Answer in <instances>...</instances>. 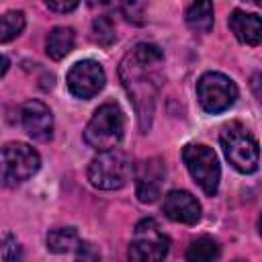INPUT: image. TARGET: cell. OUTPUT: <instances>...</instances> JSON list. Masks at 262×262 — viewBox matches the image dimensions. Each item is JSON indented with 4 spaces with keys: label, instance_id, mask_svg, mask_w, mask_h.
Returning <instances> with one entry per match:
<instances>
[{
    "label": "cell",
    "instance_id": "6da1fadb",
    "mask_svg": "<svg viewBox=\"0 0 262 262\" xmlns=\"http://www.w3.org/2000/svg\"><path fill=\"white\" fill-rule=\"evenodd\" d=\"M164 63V53L154 43H137L121 61L119 76L133 102V108L139 119L141 131H147L151 125L156 98L160 90V70Z\"/></svg>",
    "mask_w": 262,
    "mask_h": 262
},
{
    "label": "cell",
    "instance_id": "7a4b0ae2",
    "mask_svg": "<svg viewBox=\"0 0 262 262\" xmlns=\"http://www.w3.org/2000/svg\"><path fill=\"white\" fill-rule=\"evenodd\" d=\"M125 133V115L119 108V104L115 102H106L102 106H98L92 115V119L88 121L86 129H84V141L96 149V151H104V149H113L119 145V141L123 139Z\"/></svg>",
    "mask_w": 262,
    "mask_h": 262
},
{
    "label": "cell",
    "instance_id": "3957f363",
    "mask_svg": "<svg viewBox=\"0 0 262 262\" xmlns=\"http://www.w3.org/2000/svg\"><path fill=\"white\" fill-rule=\"evenodd\" d=\"M223 154L227 162L242 174H252L258 170L260 164V151L258 141L250 135V131L239 123H229L221 129L219 135Z\"/></svg>",
    "mask_w": 262,
    "mask_h": 262
},
{
    "label": "cell",
    "instance_id": "277c9868",
    "mask_svg": "<svg viewBox=\"0 0 262 262\" xmlns=\"http://www.w3.org/2000/svg\"><path fill=\"white\" fill-rule=\"evenodd\" d=\"M133 176L131 160L121 149H104L100 151L88 166V180L92 186L100 190H117L123 188Z\"/></svg>",
    "mask_w": 262,
    "mask_h": 262
},
{
    "label": "cell",
    "instance_id": "5b68a950",
    "mask_svg": "<svg viewBox=\"0 0 262 262\" xmlns=\"http://www.w3.org/2000/svg\"><path fill=\"white\" fill-rule=\"evenodd\" d=\"M182 160L186 164V170L190 172L192 180L201 186V190L209 196H213L219 188L221 168L217 154L203 143H188L182 149Z\"/></svg>",
    "mask_w": 262,
    "mask_h": 262
},
{
    "label": "cell",
    "instance_id": "8992f818",
    "mask_svg": "<svg viewBox=\"0 0 262 262\" xmlns=\"http://www.w3.org/2000/svg\"><path fill=\"white\" fill-rule=\"evenodd\" d=\"M170 250V237L162 231L156 219L147 217L141 219L135 229L129 244V258L135 262H158L168 256Z\"/></svg>",
    "mask_w": 262,
    "mask_h": 262
},
{
    "label": "cell",
    "instance_id": "52a82bcc",
    "mask_svg": "<svg viewBox=\"0 0 262 262\" xmlns=\"http://www.w3.org/2000/svg\"><path fill=\"white\" fill-rule=\"evenodd\" d=\"M41 158L27 143L10 141L0 149V176L6 184H20L37 174Z\"/></svg>",
    "mask_w": 262,
    "mask_h": 262
},
{
    "label": "cell",
    "instance_id": "ba28073f",
    "mask_svg": "<svg viewBox=\"0 0 262 262\" xmlns=\"http://www.w3.org/2000/svg\"><path fill=\"white\" fill-rule=\"evenodd\" d=\"M196 98L205 113L217 115L235 102L237 86L229 76L221 72H207L196 82Z\"/></svg>",
    "mask_w": 262,
    "mask_h": 262
},
{
    "label": "cell",
    "instance_id": "9c48e42d",
    "mask_svg": "<svg viewBox=\"0 0 262 262\" xmlns=\"http://www.w3.org/2000/svg\"><path fill=\"white\" fill-rule=\"evenodd\" d=\"M104 82L106 74L102 66L94 59L76 61L66 76V86L76 98H92L104 88Z\"/></svg>",
    "mask_w": 262,
    "mask_h": 262
},
{
    "label": "cell",
    "instance_id": "30bf717a",
    "mask_svg": "<svg viewBox=\"0 0 262 262\" xmlns=\"http://www.w3.org/2000/svg\"><path fill=\"white\" fill-rule=\"evenodd\" d=\"M166 178V166L160 158H151L139 164L135 172V194L141 203H154L160 196Z\"/></svg>",
    "mask_w": 262,
    "mask_h": 262
},
{
    "label": "cell",
    "instance_id": "8fae6325",
    "mask_svg": "<svg viewBox=\"0 0 262 262\" xmlns=\"http://www.w3.org/2000/svg\"><path fill=\"white\" fill-rule=\"evenodd\" d=\"M20 121L25 131L37 141H47L53 133V115L41 100H27L20 108Z\"/></svg>",
    "mask_w": 262,
    "mask_h": 262
},
{
    "label": "cell",
    "instance_id": "7c38bea8",
    "mask_svg": "<svg viewBox=\"0 0 262 262\" xmlns=\"http://www.w3.org/2000/svg\"><path fill=\"white\" fill-rule=\"evenodd\" d=\"M162 211L170 221L194 225L201 219V205L188 190H170L164 196Z\"/></svg>",
    "mask_w": 262,
    "mask_h": 262
},
{
    "label": "cell",
    "instance_id": "4fadbf2b",
    "mask_svg": "<svg viewBox=\"0 0 262 262\" xmlns=\"http://www.w3.org/2000/svg\"><path fill=\"white\" fill-rule=\"evenodd\" d=\"M231 33L235 35V39L244 45H258L262 39V23L260 16L254 12H246V10H233L229 14L227 20Z\"/></svg>",
    "mask_w": 262,
    "mask_h": 262
},
{
    "label": "cell",
    "instance_id": "5bb4252c",
    "mask_svg": "<svg viewBox=\"0 0 262 262\" xmlns=\"http://www.w3.org/2000/svg\"><path fill=\"white\" fill-rule=\"evenodd\" d=\"M184 18L194 33H209L213 29V0H192Z\"/></svg>",
    "mask_w": 262,
    "mask_h": 262
},
{
    "label": "cell",
    "instance_id": "9a60e30c",
    "mask_svg": "<svg viewBox=\"0 0 262 262\" xmlns=\"http://www.w3.org/2000/svg\"><path fill=\"white\" fill-rule=\"evenodd\" d=\"M74 41H76L74 29H70V27H55L47 35V43H45L47 55L51 59H55V61L63 59L74 49Z\"/></svg>",
    "mask_w": 262,
    "mask_h": 262
},
{
    "label": "cell",
    "instance_id": "2e32d148",
    "mask_svg": "<svg viewBox=\"0 0 262 262\" xmlns=\"http://www.w3.org/2000/svg\"><path fill=\"white\" fill-rule=\"evenodd\" d=\"M80 244L82 239L74 227H57V229H51L47 235V250H51L53 254L74 252L78 250Z\"/></svg>",
    "mask_w": 262,
    "mask_h": 262
},
{
    "label": "cell",
    "instance_id": "e0dca14e",
    "mask_svg": "<svg viewBox=\"0 0 262 262\" xmlns=\"http://www.w3.org/2000/svg\"><path fill=\"white\" fill-rule=\"evenodd\" d=\"M25 12L23 10H8L0 14V43H8L14 37H18L25 29Z\"/></svg>",
    "mask_w": 262,
    "mask_h": 262
},
{
    "label": "cell",
    "instance_id": "ac0fdd59",
    "mask_svg": "<svg viewBox=\"0 0 262 262\" xmlns=\"http://www.w3.org/2000/svg\"><path fill=\"white\" fill-rule=\"evenodd\" d=\"M221 254L219 244L213 237H199L186 250V260H217Z\"/></svg>",
    "mask_w": 262,
    "mask_h": 262
},
{
    "label": "cell",
    "instance_id": "d6986e66",
    "mask_svg": "<svg viewBox=\"0 0 262 262\" xmlns=\"http://www.w3.org/2000/svg\"><path fill=\"white\" fill-rule=\"evenodd\" d=\"M92 39H94V43H98L102 47H108V45L115 43V39H117L115 25L108 16L102 14V16H96L92 20Z\"/></svg>",
    "mask_w": 262,
    "mask_h": 262
},
{
    "label": "cell",
    "instance_id": "ffe728a7",
    "mask_svg": "<svg viewBox=\"0 0 262 262\" xmlns=\"http://www.w3.org/2000/svg\"><path fill=\"white\" fill-rule=\"evenodd\" d=\"M119 8L123 16L135 25L143 23V12H145V2L143 0H119Z\"/></svg>",
    "mask_w": 262,
    "mask_h": 262
},
{
    "label": "cell",
    "instance_id": "44dd1931",
    "mask_svg": "<svg viewBox=\"0 0 262 262\" xmlns=\"http://www.w3.org/2000/svg\"><path fill=\"white\" fill-rule=\"evenodd\" d=\"M80 0H45V4L55 12H70L78 6Z\"/></svg>",
    "mask_w": 262,
    "mask_h": 262
},
{
    "label": "cell",
    "instance_id": "7402d4cb",
    "mask_svg": "<svg viewBox=\"0 0 262 262\" xmlns=\"http://www.w3.org/2000/svg\"><path fill=\"white\" fill-rule=\"evenodd\" d=\"M88 4H90L92 8H104V6L115 4V0H88Z\"/></svg>",
    "mask_w": 262,
    "mask_h": 262
},
{
    "label": "cell",
    "instance_id": "603a6c76",
    "mask_svg": "<svg viewBox=\"0 0 262 262\" xmlns=\"http://www.w3.org/2000/svg\"><path fill=\"white\" fill-rule=\"evenodd\" d=\"M8 66H10V59L6 55H0V78L8 72Z\"/></svg>",
    "mask_w": 262,
    "mask_h": 262
},
{
    "label": "cell",
    "instance_id": "cb8c5ba5",
    "mask_svg": "<svg viewBox=\"0 0 262 262\" xmlns=\"http://www.w3.org/2000/svg\"><path fill=\"white\" fill-rule=\"evenodd\" d=\"M246 2H250V4H254V6H260V4H262V0H246Z\"/></svg>",
    "mask_w": 262,
    "mask_h": 262
}]
</instances>
